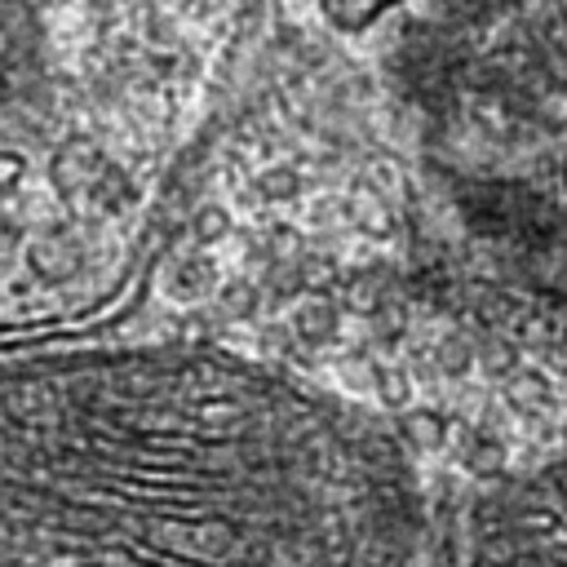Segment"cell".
I'll return each mask as SVG.
<instances>
[{"mask_svg": "<svg viewBox=\"0 0 567 567\" xmlns=\"http://www.w3.org/2000/svg\"><path fill=\"white\" fill-rule=\"evenodd\" d=\"M421 501L359 408L217 350L0 368V567H412Z\"/></svg>", "mask_w": 567, "mask_h": 567, "instance_id": "1", "label": "cell"}, {"mask_svg": "<svg viewBox=\"0 0 567 567\" xmlns=\"http://www.w3.org/2000/svg\"><path fill=\"white\" fill-rule=\"evenodd\" d=\"M394 84L430 186L514 266L567 257V0H425Z\"/></svg>", "mask_w": 567, "mask_h": 567, "instance_id": "2", "label": "cell"}, {"mask_svg": "<svg viewBox=\"0 0 567 567\" xmlns=\"http://www.w3.org/2000/svg\"><path fill=\"white\" fill-rule=\"evenodd\" d=\"M465 567H567V456L483 501Z\"/></svg>", "mask_w": 567, "mask_h": 567, "instance_id": "3", "label": "cell"}, {"mask_svg": "<svg viewBox=\"0 0 567 567\" xmlns=\"http://www.w3.org/2000/svg\"><path fill=\"white\" fill-rule=\"evenodd\" d=\"M403 4H412V0H319L323 18H328L337 31H346V35H354V31L372 27V22H381L385 13L403 9Z\"/></svg>", "mask_w": 567, "mask_h": 567, "instance_id": "4", "label": "cell"}]
</instances>
